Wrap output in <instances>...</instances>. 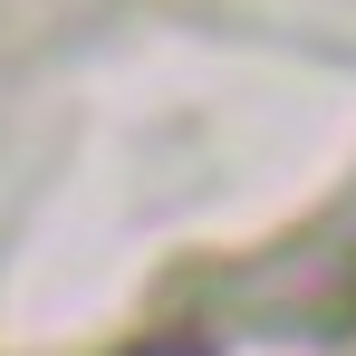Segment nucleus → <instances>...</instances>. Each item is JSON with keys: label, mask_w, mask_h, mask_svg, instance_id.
<instances>
[{"label": "nucleus", "mask_w": 356, "mask_h": 356, "mask_svg": "<svg viewBox=\"0 0 356 356\" xmlns=\"http://www.w3.org/2000/svg\"><path fill=\"white\" fill-rule=\"evenodd\" d=\"M145 356H212V347H202V337H183V347H145Z\"/></svg>", "instance_id": "f257e3e1"}]
</instances>
